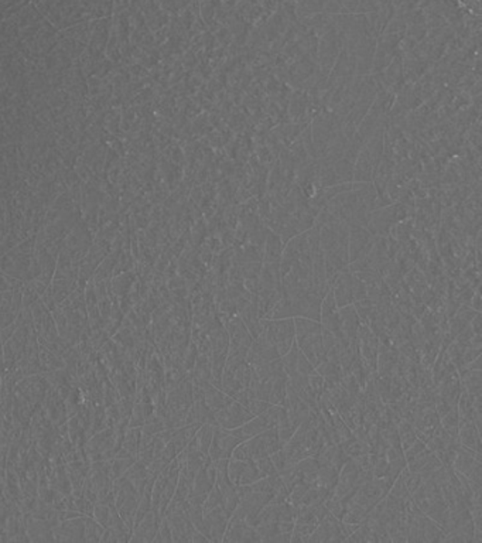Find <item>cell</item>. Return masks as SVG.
<instances>
[{"label":"cell","mask_w":482,"mask_h":543,"mask_svg":"<svg viewBox=\"0 0 482 543\" xmlns=\"http://www.w3.org/2000/svg\"><path fill=\"white\" fill-rule=\"evenodd\" d=\"M262 334H265L275 344L281 357L291 349V345L296 341L294 320L291 317L279 320L262 319Z\"/></svg>","instance_id":"1"},{"label":"cell","mask_w":482,"mask_h":543,"mask_svg":"<svg viewBox=\"0 0 482 543\" xmlns=\"http://www.w3.org/2000/svg\"><path fill=\"white\" fill-rule=\"evenodd\" d=\"M271 463L275 464L276 470H278V473L279 471L283 470L284 467L288 466V460H286V454H284L283 449L275 451V453H271Z\"/></svg>","instance_id":"20"},{"label":"cell","mask_w":482,"mask_h":543,"mask_svg":"<svg viewBox=\"0 0 482 543\" xmlns=\"http://www.w3.org/2000/svg\"><path fill=\"white\" fill-rule=\"evenodd\" d=\"M255 463L263 477L278 473L275 464L271 463V456H263V458L256 459Z\"/></svg>","instance_id":"16"},{"label":"cell","mask_w":482,"mask_h":543,"mask_svg":"<svg viewBox=\"0 0 482 543\" xmlns=\"http://www.w3.org/2000/svg\"><path fill=\"white\" fill-rule=\"evenodd\" d=\"M204 400L205 403L210 406V410H211L212 412H217L222 406L231 402L232 398L228 397L227 393L218 390V388L215 387V385H212L211 382H208L204 387Z\"/></svg>","instance_id":"10"},{"label":"cell","mask_w":482,"mask_h":543,"mask_svg":"<svg viewBox=\"0 0 482 543\" xmlns=\"http://www.w3.org/2000/svg\"><path fill=\"white\" fill-rule=\"evenodd\" d=\"M469 326L473 329V331L476 334H482V316L481 313L477 314L471 321H469Z\"/></svg>","instance_id":"21"},{"label":"cell","mask_w":482,"mask_h":543,"mask_svg":"<svg viewBox=\"0 0 482 543\" xmlns=\"http://www.w3.org/2000/svg\"><path fill=\"white\" fill-rule=\"evenodd\" d=\"M271 403L266 402V400H256V398H252L250 400V402L246 403V410H250L253 416L261 415V413L265 412L268 410Z\"/></svg>","instance_id":"18"},{"label":"cell","mask_w":482,"mask_h":543,"mask_svg":"<svg viewBox=\"0 0 482 543\" xmlns=\"http://www.w3.org/2000/svg\"><path fill=\"white\" fill-rule=\"evenodd\" d=\"M458 375H460L461 387L467 393L473 397L481 395V370H461Z\"/></svg>","instance_id":"9"},{"label":"cell","mask_w":482,"mask_h":543,"mask_svg":"<svg viewBox=\"0 0 482 543\" xmlns=\"http://www.w3.org/2000/svg\"><path fill=\"white\" fill-rule=\"evenodd\" d=\"M300 351L306 355L307 360L314 368L319 367L321 362L326 361V350H324L323 336L321 332H314L309 336L299 337L296 339Z\"/></svg>","instance_id":"5"},{"label":"cell","mask_w":482,"mask_h":543,"mask_svg":"<svg viewBox=\"0 0 482 543\" xmlns=\"http://www.w3.org/2000/svg\"><path fill=\"white\" fill-rule=\"evenodd\" d=\"M339 313L342 334L349 337V339H357L358 327H359L361 321H359V317H358L354 306L349 304V306L339 307Z\"/></svg>","instance_id":"8"},{"label":"cell","mask_w":482,"mask_h":543,"mask_svg":"<svg viewBox=\"0 0 482 543\" xmlns=\"http://www.w3.org/2000/svg\"><path fill=\"white\" fill-rule=\"evenodd\" d=\"M214 418L215 423H217L215 426L232 430V429L240 428L255 416L246 410L245 406L241 405L238 400H232L227 405L222 406L220 410L214 412Z\"/></svg>","instance_id":"2"},{"label":"cell","mask_w":482,"mask_h":543,"mask_svg":"<svg viewBox=\"0 0 482 543\" xmlns=\"http://www.w3.org/2000/svg\"><path fill=\"white\" fill-rule=\"evenodd\" d=\"M212 436H214V426L205 423L202 430H200L199 438H197L202 453L205 454V456H208V450H210V446H211Z\"/></svg>","instance_id":"14"},{"label":"cell","mask_w":482,"mask_h":543,"mask_svg":"<svg viewBox=\"0 0 482 543\" xmlns=\"http://www.w3.org/2000/svg\"><path fill=\"white\" fill-rule=\"evenodd\" d=\"M482 358L481 355H479V357H477L476 360H474V361L469 362V364H467L466 367L463 368V370H481V365H482Z\"/></svg>","instance_id":"22"},{"label":"cell","mask_w":482,"mask_h":543,"mask_svg":"<svg viewBox=\"0 0 482 543\" xmlns=\"http://www.w3.org/2000/svg\"><path fill=\"white\" fill-rule=\"evenodd\" d=\"M280 358V354L278 352L275 344L261 332V336L253 339L252 344H251L248 354H246V362L256 367V365L265 364V362L271 361Z\"/></svg>","instance_id":"4"},{"label":"cell","mask_w":482,"mask_h":543,"mask_svg":"<svg viewBox=\"0 0 482 543\" xmlns=\"http://www.w3.org/2000/svg\"><path fill=\"white\" fill-rule=\"evenodd\" d=\"M204 512L211 511L217 507H222V496H221L220 489L217 486L212 487L211 491L208 492L207 499L204 501Z\"/></svg>","instance_id":"15"},{"label":"cell","mask_w":482,"mask_h":543,"mask_svg":"<svg viewBox=\"0 0 482 543\" xmlns=\"http://www.w3.org/2000/svg\"><path fill=\"white\" fill-rule=\"evenodd\" d=\"M262 473L259 471L255 460H248L238 486H250V484L255 483V481H258L259 479H262Z\"/></svg>","instance_id":"13"},{"label":"cell","mask_w":482,"mask_h":543,"mask_svg":"<svg viewBox=\"0 0 482 543\" xmlns=\"http://www.w3.org/2000/svg\"><path fill=\"white\" fill-rule=\"evenodd\" d=\"M286 385H288V377H278L271 380V393H269L268 402L271 405H283L286 400Z\"/></svg>","instance_id":"11"},{"label":"cell","mask_w":482,"mask_h":543,"mask_svg":"<svg viewBox=\"0 0 482 543\" xmlns=\"http://www.w3.org/2000/svg\"><path fill=\"white\" fill-rule=\"evenodd\" d=\"M228 522H230V515L227 514L224 507H217L211 511L204 512V524L207 528L208 540L222 542Z\"/></svg>","instance_id":"6"},{"label":"cell","mask_w":482,"mask_h":543,"mask_svg":"<svg viewBox=\"0 0 482 543\" xmlns=\"http://www.w3.org/2000/svg\"><path fill=\"white\" fill-rule=\"evenodd\" d=\"M241 441L242 440L235 438L228 429L214 426V436L208 450V458L211 459V461L231 459L233 449L237 448Z\"/></svg>","instance_id":"3"},{"label":"cell","mask_w":482,"mask_h":543,"mask_svg":"<svg viewBox=\"0 0 482 543\" xmlns=\"http://www.w3.org/2000/svg\"><path fill=\"white\" fill-rule=\"evenodd\" d=\"M314 371H316V370H314L313 365L310 364V361L307 360L306 355H304L303 352L300 351V349H299L298 374L307 375V377H309V375L313 374Z\"/></svg>","instance_id":"19"},{"label":"cell","mask_w":482,"mask_h":543,"mask_svg":"<svg viewBox=\"0 0 482 543\" xmlns=\"http://www.w3.org/2000/svg\"><path fill=\"white\" fill-rule=\"evenodd\" d=\"M309 384L313 388L314 393L317 397H321L324 392V387H326V380L319 372L314 371L313 374L309 375Z\"/></svg>","instance_id":"17"},{"label":"cell","mask_w":482,"mask_h":543,"mask_svg":"<svg viewBox=\"0 0 482 543\" xmlns=\"http://www.w3.org/2000/svg\"><path fill=\"white\" fill-rule=\"evenodd\" d=\"M222 542H261V537L250 524L230 518Z\"/></svg>","instance_id":"7"},{"label":"cell","mask_w":482,"mask_h":543,"mask_svg":"<svg viewBox=\"0 0 482 543\" xmlns=\"http://www.w3.org/2000/svg\"><path fill=\"white\" fill-rule=\"evenodd\" d=\"M332 294H334V299H336L339 309V307L354 303V299H352V285H349V281H339L334 291H332Z\"/></svg>","instance_id":"12"}]
</instances>
